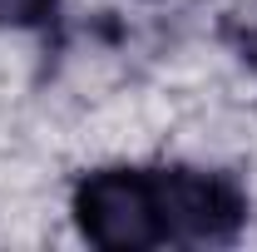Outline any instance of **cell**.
<instances>
[{
	"mask_svg": "<svg viewBox=\"0 0 257 252\" xmlns=\"http://www.w3.org/2000/svg\"><path fill=\"white\" fill-rule=\"evenodd\" d=\"M74 227L84 242L104 252H144L163 247L159 183L154 168H94L74 183Z\"/></svg>",
	"mask_w": 257,
	"mask_h": 252,
	"instance_id": "obj_1",
	"label": "cell"
},
{
	"mask_svg": "<svg viewBox=\"0 0 257 252\" xmlns=\"http://www.w3.org/2000/svg\"><path fill=\"white\" fill-rule=\"evenodd\" d=\"M159 183L163 247H227L247 227V193L232 173L168 163L154 168Z\"/></svg>",
	"mask_w": 257,
	"mask_h": 252,
	"instance_id": "obj_2",
	"label": "cell"
},
{
	"mask_svg": "<svg viewBox=\"0 0 257 252\" xmlns=\"http://www.w3.org/2000/svg\"><path fill=\"white\" fill-rule=\"evenodd\" d=\"M55 15L60 0H0V30H45Z\"/></svg>",
	"mask_w": 257,
	"mask_h": 252,
	"instance_id": "obj_3",
	"label": "cell"
},
{
	"mask_svg": "<svg viewBox=\"0 0 257 252\" xmlns=\"http://www.w3.org/2000/svg\"><path fill=\"white\" fill-rule=\"evenodd\" d=\"M237 55L257 69V10L247 15V25H242V35H237Z\"/></svg>",
	"mask_w": 257,
	"mask_h": 252,
	"instance_id": "obj_4",
	"label": "cell"
}]
</instances>
